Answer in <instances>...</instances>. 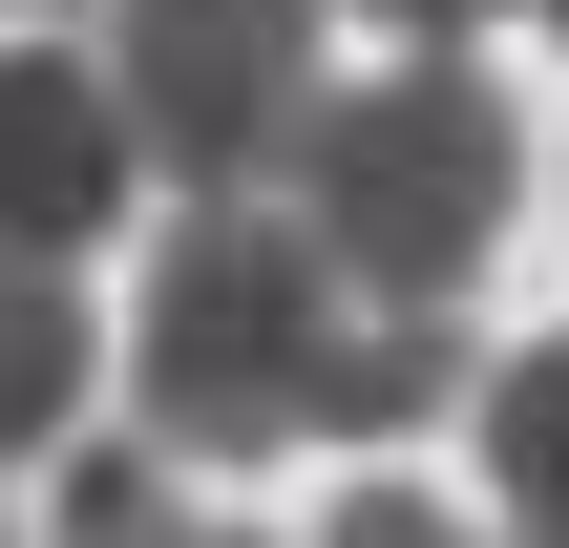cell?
I'll list each match as a JSON object with an SVG mask.
<instances>
[{"label":"cell","mask_w":569,"mask_h":548,"mask_svg":"<svg viewBox=\"0 0 569 548\" xmlns=\"http://www.w3.org/2000/svg\"><path fill=\"white\" fill-rule=\"evenodd\" d=\"M549 42H569V0H549Z\"/></svg>","instance_id":"10"},{"label":"cell","mask_w":569,"mask_h":548,"mask_svg":"<svg viewBox=\"0 0 569 548\" xmlns=\"http://www.w3.org/2000/svg\"><path fill=\"white\" fill-rule=\"evenodd\" d=\"M486 486H507V548H569V338L486 359Z\"/></svg>","instance_id":"5"},{"label":"cell","mask_w":569,"mask_h":548,"mask_svg":"<svg viewBox=\"0 0 569 548\" xmlns=\"http://www.w3.org/2000/svg\"><path fill=\"white\" fill-rule=\"evenodd\" d=\"M63 548H253V528H211V507L169 486V444H148V465L106 444V465H63Z\"/></svg>","instance_id":"7"},{"label":"cell","mask_w":569,"mask_h":548,"mask_svg":"<svg viewBox=\"0 0 569 548\" xmlns=\"http://www.w3.org/2000/svg\"><path fill=\"white\" fill-rule=\"evenodd\" d=\"M63 422H84V296H63V253H0V465Z\"/></svg>","instance_id":"6"},{"label":"cell","mask_w":569,"mask_h":548,"mask_svg":"<svg viewBox=\"0 0 569 548\" xmlns=\"http://www.w3.org/2000/svg\"><path fill=\"white\" fill-rule=\"evenodd\" d=\"M380 21H401V42H465V21H507V0H380Z\"/></svg>","instance_id":"9"},{"label":"cell","mask_w":569,"mask_h":548,"mask_svg":"<svg viewBox=\"0 0 569 548\" xmlns=\"http://www.w3.org/2000/svg\"><path fill=\"white\" fill-rule=\"evenodd\" d=\"M0 21H21V0H0Z\"/></svg>","instance_id":"11"},{"label":"cell","mask_w":569,"mask_h":548,"mask_svg":"<svg viewBox=\"0 0 569 548\" xmlns=\"http://www.w3.org/2000/svg\"><path fill=\"white\" fill-rule=\"evenodd\" d=\"M317 0H106V106L169 190H274L296 106H317Z\"/></svg>","instance_id":"3"},{"label":"cell","mask_w":569,"mask_h":548,"mask_svg":"<svg viewBox=\"0 0 569 548\" xmlns=\"http://www.w3.org/2000/svg\"><path fill=\"white\" fill-rule=\"evenodd\" d=\"M507 190H528V127L465 42H401L380 84H317L296 148H274V211L359 275V296H465L507 253Z\"/></svg>","instance_id":"2"},{"label":"cell","mask_w":569,"mask_h":548,"mask_svg":"<svg viewBox=\"0 0 569 548\" xmlns=\"http://www.w3.org/2000/svg\"><path fill=\"white\" fill-rule=\"evenodd\" d=\"M148 211V148L84 42H0V253H106Z\"/></svg>","instance_id":"4"},{"label":"cell","mask_w":569,"mask_h":548,"mask_svg":"<svg viewBox=\"0 0 569 548\" xmlns=\"http://www.w3.org/2000/svg\"><path fill=\"white\" fill-rule=\"evenodd\" d=\"M317 548H486V528H443L422 486H359V507H338V528H317Z\"/></svg>","instance_id":"8"},{"label":"cell","mask_w":569,"mask_h":548,"mask_svg":"<svg viewBox=\"0 0 569 548\" xmlns=\"http://www.w3.org/2000/svg\"><path fill=\"white\" fill-rule=\"evenodd\" d=\"M127 380H148V444H169V465L401 444V422L465 380V296H359L274 190H190V232L148 253Z\"/></svg>","instance_id":"1"}]
</instances>
